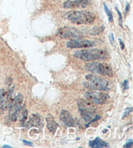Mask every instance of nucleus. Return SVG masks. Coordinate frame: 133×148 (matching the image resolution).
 <instances>
[{
  "label": "nucleus",
  "mask_w": 133,
  "mask_h": 148,
  "mask_svg": "<svg viewBox=\"0 0 133 148\" xmlns=\"http://www.w3.org/2000/svg\"><path fill=\"white\" fill-rule=\"evenodd\" d=\"M132 144H133L132 140H130L129 142H128L127 144H126L124 145V147H132Z\"/></svg>",
  "instance_id": "nucleus-21"
},
{
  "label": "nucleus",
  "mask_w": 133,
  "mask_h": 148,
  "mask_svg": "<svg viewBox=\"0 0 133 148\" xmlns=\"http://www.w3.org/2000/svg\"><path fill=\"white\" fill-rule=\"evenodd\" d=\"M23 101H24V97H23L22 95L18 93L15 97L14 100L13 99L11 105L9 106V116L12 121H16L18 117Z\"/></svg>",
  "instance_id": "nucleus-6"
},
{
  "label": "nucleus",
  "mask_w": 133,
  "mask_h": 148,
  "mask_svg": "<svg viewBox=\"0 0 133 148\" xmlns=\"http://www.w3.org/2000/svg\"><path fill=\"white\" fill-rule=\"evenodd\" d=\"M78 106L82 117L86 121H91L96 112V106L91 102L85 100L79 101Z\"/></svg>",
  "instance_id": "nucleus-5"
},
{
  "label": "nucleus",
  "mask_w": 133,
  "mask_h": 148,
  "mask_svg": "<svg viewBox=\"0 0 133 148\" xmlns=\"http://www.w3.org/2000/svg\"><path fill=\"white\" fill-rule=\"evenodd\" d=\"M3 147H11V146H9V145H3Z\"/></svg>",
  "instance_id": "nucleus-27"
},
{
  "label": "nucleus",
  "mask_w": 133,
  "mask_h": 148,
  "mask_svg": "<svg viewBox=\"0 0 133 148\" xmlns=\"http://www.w3.org/2000/svg\"><path fill=\"white\" fill-rule=\"evenodd\" d=\"M85 69L88 71L95 74H99L110 77L113 76V71L112 68L106 63L99 62L88 63L85 65Z\"/></svg>",
  "instance_id": "nucleus-4"
},
{
  "label": "nucleus",
  "mask_w": 133,
  "mask_h": 148,
  "mask_svg": "<svg viewBox=\"0 0 133 148\" xmlns=\"http://www.w3.org/2000/svg\"><path fill=\"white\" fill-rule=\"evenodd\" d=\"M111 38H112V41H114V35H113V34H111Z\"/></svg>",
  "instance_id": "nucleus-26"
},
{
  "label": "nucleus",
  "mask_w": 133,
  "mask_h": 148,
  "mask_svg": "<svg viewBox=\"0 0 133 148\" xmlns=\"http://www.w3.org/2000/svg\"><path fill=\"white\" fill-rule=\"evenodd\" d=\"M58 36L62 39H80L83 35L81 32L73 27H64L58 32Z\"/></svg>",
  "instance_id": "nucleus-7"
},
{
  "label": "nucleus",
  "mask_w": 133,
  "mask_h": 148,
  "mask_svg": "<svg viewBox=\"0 0 133 148\" xmlns=\"http://www.w3.org/2000/svg\"><path fill=\"white\" fill-rule=\"evenodd\" d=\"M66 19L77 25L92 24L95 22L96 16L89 11H71L66 15Z\"/></svg>",
  "instance_id": "nucleus-2"
},
{
  "label": "nucleus",
  "mask_w": 133,
  "mask_h": 148,
  "mask_svg": "<svg viewBox=\"0 0 133 148\" xmlns=\"http://www.w3.org/2000/svg\"><path fill=\"white\" fill-rule=\"evenodd\" d=\"M130 9V4L129 3H127L126 5V7H125V14H127L128 12L129 11Z\"/></svg>",
  "instance_id": "nucleus-24"
},
{
  "label": "nucleus",
  "mask_w": 133,
  "mask_h": 148,
  "mask_svg": "<svg viewBox=\"0 0 133 148\" xmlns=\"http://www.w3.org/2000/svg\"><path fill=\"white\" fill-rule=\"evenodd\" d=\"M47 126L48 129L50 130L51 132L54 133L56 131V130L58 128V124L56 123L55 121L53 119V117L52 116H50L47 117Z\"/></svg>",
  "instance_id": "nucleus-14"
},
{
  "label": "nucleus",
  "mask_w": 133,
  "mask_h": 148,
  "mask_svg": "<svg viewBox=\"0 0 133 148\" xmlns=\"http://www.w3.org/2000/svg\"><path fill=\"white\" fill-rule=\"evenodd\" d=\"M104 9H105V11L107 16H108L109 22H111L113 21V15H112V12H111V10L109 9V7H107V5L105 3H104Z\"/></svg>",
  "instance_id": "nucleus-18"
},
{
  "label": "nucleus",
  "mask_w": 133,
  "mask_h": 148,
  "mask_svg": "<svg viewBox=\"0 0 133 148\" xmlns=\"http://www.w3.org/2000/svg\"><path fill=\"white\" fill-rule=\"evenodd\" d=\"M86 81L83 82L85 88L94 91H106L110 88L109 82L102 77L94 75H87L85 76Z\"/></svg>",
  "instance_id": "nucleus-3"
},
{
  "label": "nucleus",
  "mask_w": 133,
  "mask_h": 148,
  "mask_svg": "<svg viewBox=\"0 0 133 148\" xmlns=\"http://www.w3.org/2000/svg\"><path fill=\"white\" fill-rule=\"evenodd\" d=\"M116 11L117 12V14H118V16H119V25H121V27H123V16H122V14H121V12L119 11V10L117 8V7H116Z\"/></svg>",
  "instance_id": "nucleus-19"
},
{
  "label": "nucleus",
  "mask_w": 133,
  "mask_h": 148,
  "mask_svg": "<svg viewBox=\"0 0 133 148\" xmlns=\"http://www.w3.org/2000/svg\"><path fill=\"white\" fill-rule=\"evenodd\" d=\"M74 56L79 60L85 62H94V61L103 60L109 58V53L105 50L98 49H83L76 51Z\"/></svg>",
  "instance_id": "nucleus-1"
},
{
  "label": "nucleus",
  "mask_w": 133,
  "mask_h": 148,
  "mask_svg": "<svg viewBox=\"0 0 133 148\" xmlns=\"http://www.w3.org/2000/svg\"><path fill=\"white\" fill-rule=\"evenodd\" d=\"M40 124V118L37 114H33L30 117L29 120L26 123V127H39Z\"/></svg>",
  "instance_id": "nucleus-12"
},
{
  "label": "nucleus",
  "mask_w": 133,
  "mask_h": 148,
  "mask_svg": "<svg viewBox=\"0 0 133 148\" xmlns=\"http://www.w3.org/2000/svg\"><path fill=\"white\" fill-rule=\"evenodd\" d=\"M89 145L94 148L107 147L109 146L108 143L102 141L99 138H96L94 140L89 142Z\"/></svg>",
  "instance_id": "nucleus-13"
},
{
  "label": "nucleus",
  "mask_w": 133,
  "mask_h": 148,
  "mask_svg": "<svg viewBox=\"0 0 133 148\" xmlns=\"http://www.w3.org/2000/svg\"><path fill=\"white\" fill-rule=\"evenodd\" d=\"M90 4L89 0H75V1H65L63 3V7L64 9H83L88 7Z\"/></svg>",
  "instance_id": "nucleus-10"
},
{
  "label": "nucleus",
  "mask_w": 133,
  "mask_h": 148,
  "mask_svg": "<svg viewBox=\"0 0 133 148\" xmlns=\"http://www.w3.org/2000/svg\"><path fill=\"white\" fill-rule=\"evenodd\" d=\"M20 113L22 114V117H21V119H20V121H21V123L22 125L25 124V121L27 120V111L26 109H24V110H22L20 109Z\"/></svg>",
  "instance_id": "nucleus-17"
},
{
  "label": "nucleus",
  "mask_w": 133,
  "mask_h": 148,
  "mask_svg": "<svg viewBox=\"0 0 133 148\" xmlns=\"http://www.w3.org/2000/svg\"><path fill=\"white\" fill-rule=\"evenodd\" d=\"M60 119L63 124L66 127H73L75 125V120L70 112L67 110H62L60 112Z\"/></svg>",
  "instance_id": "nucleus-11"
},
{
  "label": "nucleus",
  "mask_w": 133,
  "mask_h": 148,
  "mask_svg": "<svg viewBox=\"0 0 133 148\" xmlns=\"http://www.w3.org/2000/svg\"><path fill=\"white\" fill-rule=\"evenodd\" d=\"M119 40L120 47H121V49L123 50L124 49V48H125V45H124V43L123 42V41H122L121 39H119Z\"/></svg>",
  "instance_id": "nucleus-23"
},
{
  "label": "nucleus",
  "mask_w": 133,
  "mask_h": 148,
  "mask_svg": "<svg viewBox=\"0 0 133 148\" xmlns=\"http://www.w3.org/2000/svg\"><path fill=\"white\" fill-rule=\"evenodd\" d=\"M67 47L70 48H81L92 47L96 45V42L92 40L80 39H70L66 43Z\"/></svg>",
  "instance_id": "nucleus-9"
},
{
  "label": "nucleus",
  "mask_w": 133,
  "mask_h": 148,
  "mask_svg": "<svg viewBox=\"0 0 133 148\" xmlns=\"http://www.w3.org/2000/svg\"><path fill=\"white\" fill-rule=\"evenodd\" d=\"M132 111V108H127L126 110H125V112L123 114V116H122V118H124L125 117H126L127 115H129L130 112H131Z\"/></svg>",
  "instance_id": "nucleus-20"
},
{
  "label": "nucleus",
  "mask_w": 133,
  "mask_h": 148,
  "mask_svg": "<svg viewBox=\"0 0 133 148\" xmlns=\"http://www.w3.org/2000/svg\"><path fill=\"white\" fill-rule=\"evenodd\" d=\"M6 99V94L3 89L0 90V110L3 109L5 105V101Z\"/></svg>",
  "instance_id": "nucleus-16"
},
{
  "label": "nucleus",
  "mask_w": 133,
  "mask_h": 148,
  "mask_svg": "<svg viewBox=\"0 0 133 148\" xmlns=\"http://www.w3.org/2000/svg\"><path fill=\"white\" fill-rule=\"evenodd\" d=\"M105 29L104 25H101L100 27H94L89 31V34L92 35H98L103 33Z\"/></svg>",
  "instance_id": "nucleus-15"
},
{
  "label": "nucleus",
  "mask_w": 133,
  "mask_h": 148,
  "mask_svg": "<svg viewBox=\"0 0 133 148\" xmlns=\"http://www.w3.org/2000/svg\"><path fill=\"white\" fill-rule=\"evenodd\" d=\"M22 141H23V142H24L26 145H33V143L32 142H29V141H27V140H23Z\"/></svg>",
  "instance_id": "nucleus-25"
},
{
  "label": "nucleus",
  "mask_w": 133,
  "mask_h": 148,
  "mask_svg": "<svg viewBox=\"0 0 133 148\" xmlns=\"http://www.w3.org/2000/svg\"><path fill=\"white\" fill-rule=\"evenodd\" d=\"M84 97L88 101L96 104L105 103L109 97L107 94L102 92H98L97 91H92L86 92L84 95Z\"/></svg>",
  "instance_id": "nucleus-8"
},
{
  "label": "nucleus",
  "mask_w": 133,
  "mask_h": 148,
  "mask_svg": "<svg viewBox=\"0 0 133 148\" xmlns=\"http://www.w3.org/2000/svg\"><path fill=\"white\" fill-rule=\"evenodd\" d=\"M124 86L125 90H127L129 88V81L127 80H125L124 82Z\"/></svg>",
  "instance_id": "nucleus-22"
}]
</instances>
